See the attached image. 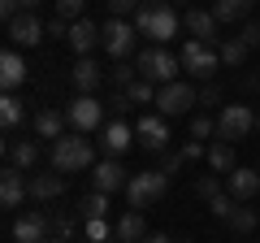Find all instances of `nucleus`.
Returning a JSON list of instances; mask_svg holds the SVG:
<instances>
[{
	"instance_id": "f257e3e1",
	"label": "nucleus",
	"mask_w": 260,
	"mask_h": 243,
	"mask_svg": "<svg viewBox=\"0 0 260 243\" xmlns=\"http://www.w3.org/2000/svg\"><path fill=\"white\" fill-rule=\"evenodd\" d=\"M178 26H182V18H178V9L169 5V0H143L139 13H135V31L148 35L156 48L169 44V39L178 35Z\"/></svg>"
},
{
	"instance_id": "f03ea898",
	"label": "nucleus",
	"mask_w": 260,
	"mask_h": 243,
	"mask_svg": "<svg viewBox=\"0 0 260 243\" xmlns=\"http://www.w3.org/2000/svg\"><path fill=\"white\" fill-rule=\"evenodd\" d=\"M91 165H95L91 139H83V135H61L52 143V169H61V174H83Z\"/></svg>"
},
{
	"instance_id": "7ed1b4c3",
	"label": "nucleus",
	"mask_w": 260,
	"mask_h": 243,
	"mask_svg": "<svg viewBox=\"0 0 260 243\" xmlns=\"http://www.w3.org/2000/svg\"><path fill=\"white\" fill-rule=\"evenodd\" d=\"M135 70H139L148 83H156V87H169V83H178V70H182V56H174L169 48H148V52H139L135 56Z\"/></svg>"
},
{
	"instance_id": "20e7f679",
	"label": "nucleus",
	"mask_w": 260,
	"mask_h": 243,
	"mask_svg": "<svg viewBox=\"0 0 260 243\" xmlns=\"http://www.w3.org/2000/svg\"><path fill=\"white\" fill-rule=\"evenodd\" d=\"M165 191H169L165 169H143V174H130V183H126V196H130V208H135V213H139V208H152Z\"/></svg>"
},
{
	"instance_id": "39448f33",
	"label": "nucleus",
	"mask_w": 260,
	"mask_h": 243,
	"mask_svg": "<svg viewBox=\"0 0 260 243\" xmlns=\"http://www.w3.org/2000/svg\"><path fill=\"white\" fill-rule=\"evenodd\" d=\"M251 131H256L251 104H225L221 109V117H217V139L221 143H239V139H247Z\"/></svg>"
},
{
	"instance_id": "423d86ee",
	"label": "nucleus",
	"mask_w": 260,
	"mask_h": 243,
	"mask_svg": "<svg viewBox=\"0 0 260 243\" xmlns=\"http://www.w3.org/2000/svg\"><path fill=\"white\" fill-rule=\"evenodd\" d=\"M178 56H182V70L191 78H213L217 70H221V52H217L213 44H200V39H186Z\"/></svg>"
},
{
	"instance_id": "0eeeda50",
	"label": "nucleus",
	"mask_w": 260,
	"mask_h": 243,
	"mask_svg": "<svg viewBox=\"0 0 260 243\" xmlns=\"http://www.w3.org/2000/svg\"><path fill=\"white\" fill-rule=\"evenodd\" d=\"M65 117L74 126V135H91V131H104V104L95 96H74L65 104Z\"/></svg>"
},
{
	"instance_id": "6e6552de",
	"label": "nucleus",
	"mask_w": 260,
	"mask_h": 243,
	"mask_svg": "<svg viewBox=\"0 0 260 243\" xmlns=\"http://www.w3.org/2000/svg\"><path fill=\"white\" fill-rule=\"evenodd\" d=\"M195 104H200V92H195L191 83H182V78L156 92V113L160 117H182V113H191Z\"/></svg>"
},
{
	"instance_id": "1a4fd4ad",
	"label": "nucleus",
	"mask_w": 260,
	"mask_h": 243,
	"mask_svg": "<svg viewBox=\"0 0 260 243\" xmlns=\"http://www.w3.org/2000/svg\"><path fill=\"white\" fill-rule=\"evenodd\" d=\"M135 35H139V31L130 26L126 18H109V22L100 26V44H104V52H109L113 61L130 56V48H135Z\"/></svg>"
},
{
	"instance_id": "9d476101",
	"label": "nucleus",
	"mask_w": 260,
	"mask_h": 243,
	"mask_svg": "<svg viewBox=\"0 0 260 243\" xmlns=\"http://www.w3.org/2000/svg\"><path fill=\"white\" fill-rule=\"evenodd\" d=\"M135 139H139V148H148V152H165L169 143H174V135H169V117H160V113L139 117V122H135Z\"/></svg>"
},
{
	"instance_id": "9b49d317",
	"label": "nucleus",
	"mask_w": 260,
	"mask_h": 243,
	"mask_svg": "<svg viewBox=\"0 0 260 243\" xmlns=\"http://www.w3.org/2000/svg\"><path fill=\"white\" fill-rule=\"evenodd\" d=\"M182 26L191 39H200V44H221V35H217V13L213 9H200V5H191V9L182 13Z\"/></svg>"
},
{
	"instance_id": "f8f14e48",
	"label": "nucleus",
	"mask_w": 260,
	"mask_h": 243,
	"mask_svg": "<svg viewBox=\"0 0 260 243\" xmlns=\"http://www.w3.org/2000/svg\"><path fill=\"white\" fill-rule=\"evenodd\" d=\"M95 191L100 196H113V191H126V183H130V174L117 165V157H104V161H95Z\"/></svg>"
},
{
	"instance_id": "ddd939ff",
	"label": "nucleus",
	"mask_w": 260,
	"mask_h": 243,
	"mask_svg": "<svg viewBox=\"0 0 260 243\" xmlns=\"http://www.w3.org/2000/svg\"><path fill=\"white\" fill-rule=\"evenodd\" d=\"M52 234V217L48 213H26L13 222V243H44Z\"/></svg>"
},
{
	"instance_id": "4468645a",
	"label": "nucleus",
	"mask_w": 260,
	"mask_h": 243,
	"mask_svg": "<svg viewBox=\"0 0 260 243\" xmlns=\"http://www.w3.org/2000/svg\"><path fill=\"white\" fill-rule=\"evenodd\" d=\"M225 191H230L234 200H251V196H260V169H247V165H239L234 174H225Z\"/></svg>"
},
{
	"instance_id": "2eb2a0df",
	"label": "nucleus",
	"mask_w": 260,
	"mask_h": 243,
	"mask_svg": "<svg viewBox=\"0 0 260 243\" xmlns=\"http://www.w3.org/2000/svg\"><path fill=\"white\" fill-rule=\"evenodd\" d=\"M70 83L78 87V96H95V87L104 83V70L95 66L91 56H78V61H74V70H70Z\"/></svg>"
},
{
	"instance_id": "dca6fc26",
	"label": "nucleus",
	"mask_w": 260,
	"mask_h": 243,
	"mask_svg": "<svg viewBox=\"0 0 260 243\" xmlns=\"http://www.w3.org/2000/svg\"><path fill=\"white\" fill-rule=\"evenodd\" d=\"M130 139H135V135H130V126L121 117H113V122H104V131H100V148L109 152V157H121V152H130Z\"/></svg>"
},
{
	"instance_id": "f3484780",
	"label": "nucleus",
	"mask_w": 260,
	"mask_h": 243,
	"mask_svg": "<svg viewBox=\"0 0 260 243\" xmlns=\"http://www.w3.org/2000/svg\"><path fill=\"white\" fill-rule=\"evenodd\" d=\"M44 35H48V31H44V22H39L35 13H22V18L9 22V39H13V44H22V48H35Z\"/></svg>"
},
{
	"instance_id": "a211bd4d",
	"label": "nucleus",
	"mask_w": 260,
	"mask_h": 243,
	"mask_svg": "<svg viewBox=\"0 0 260 243\" xmlns=\"http://www.w3.org/2000/svg\"><path fill=\"white\" fill-rule=\"evenodd\" d=\"M26 191H30V183L22 178V169H5L0 174V204L5 208H18L26 200Z\"/></svg>"
},
{
	"instance_id": "6ab92c4d",
	"label": "nucleus",
	"mask_w": 260,
	"mask_h": 243,
	"mask_svg": "<svg viewBox=\"0 0 260 243\" xmlns=\"http://www.w3.org/2000/svg\"><path fill=\"white\" fill-rule=\"evenodd\" d=\"M65 39H70V48H74L78 56H87L95 44H100V31H95V22L78 18V22H70V35H65Z\"/></svg>"
},
{
	"instance_id": "aec40b11",
	"label": "nucleus",
	"mask_w": 260,
	"mask_h": 243,
	"mask_svg": "<svg viewBox=\"0 0 260 243\" xmlns=\"http://www.w3.org/2000/svg\"><path fill=\"white\" fill-rule=\"evenodd\" d=\"M65 126H70V117H65V113L61 109H39L35 113V135H39V139H61V135H65Z\"/></svg>"
},
{
	"instance_id": "412c9836",
	"label": "nucleus",
	"mask_w": 260,
	"mask_h": 243,
	"mask_svg": "<svg viewBox=\"0 0 260 243\" xmlns=\"http://www.w3.org/2000/svg\"><path fill=\"white\" fill-rule=\"evenodd\" d=\"M22 83H26V61H22L18 52H5L0 56V87H5V92H18Z\"/></svg>"
},
{
	"instance_id": "4be33fe9",
	"label": "nucleus",
	"mask_w": 260,
	"mask_h": 243,
	"mask_svg": "<svg viewBox=\"0 0 260 243\" xmlns=\"http://www.w3.org/2000/svg\"><path fill=\"white\" fill-rule=\"evenodd\" d=\"M65 191V174L61 169H52V174H35L30 178V196L35 200H56Z\"/></svg>"
},
{
	"instance_id": "5701e85b",
	"label": "nucleus",
	"mask_w": 260,
	"mask_h": 243,
	"mask_svg": "<svg viewBox=\"0 0 260 243\" xmlns=\"http://www.w3.org/2000/svg\"><path fill=\"white\" fill-rule=\"evenodd\" d=\"M113 234H117L121 243H139L143 234H148V222H143V213H126L117 226H113Z\"/></svg>"
},
{
	"instance_id": "b1692460",
	"label": "nucleus",
	"mask_w": 260,
	"mask_h": 243,
	"mask_svg": "<svg viewBox=\"0 0 260 243\" xmlns=\"http://www.w3.org/2000/svg\"><path fill=\"white\" fill-rule=\"evenodd\" d=\"M9 161H13V169H30L39 161V143L35 139H13L9 143Z\"/></svg>"
},
{
	"instance_id": "393cba45",
	"label": "nucleus",
	"mask_w": 260,
	"mask_h": 243,
	"mask_svg": "<svg viewBox=\"0 0 260 243\" xmlns=\"http://www.w3.org/2000/svg\"><path fill=\"white\" fill-rule=\"evenodd\" d=\"M251 5H256V0H217L213 13H217V22H247Z\"/></svg>"
},
{
	"instance_id": "a878e982",
	"label": "nucleus",
	"mask_w": 260,
	"mask_h": 243,
	"mask_svg": "<svg viewBox=\"0 0 260 243\" xmlns=\"http://www.w3.org/2000/svg\"><path fill=\"white\" fill-rule=\"evenodd\" d=\"M208 165H213L217 174H234V169H239V165H234V143H221V139H217L213 148H208Z\"/></svg>"
},
{
	"instance_id": "bb28decb",
	"label": "nucleus",
	"mask_w": 260,
	"mask_h": 243,
	"mask_svg": "<svg viewBox=\"0 0 260 243\" xmlns=\"http://www.w3.org/2000/svg\"><path fill=\"white\" fill-rule=\"evenodd\" d=\"M22 117H26V104H22L13 92H5V100H0V122H5V131H13Z\"/></svg>"
},
{
	"instance_id": "cd10ccee",
	"label": "nucleus",
	"mask_w": 260,
	"mask_h": 243,
	"mask_svg": "<svg viewBox=\"0 0 260 243\" xmlns=\"http://www.w3.org/2000/svg\"><path fill=\"white\" fill-rule=\"evenodd\" d=\"M217 52H221V66H243V61H247V52H251V48L243 44L239 35H234V39H221V44H217Z\"/></svg>"
},
{
	"instance_id": "c85d7f7f",
	"label": "nucleus",
	"mask_w": 260,
	"mask_h": 243,
	"mask_svg": "<svg viewBox=\"0 0 260 243\" xmlns=\"http://www.w3.org/2000/svg\"><path fill=\"white\" fill-rule=\"evenodd\" d=\"M225 226H230V230H239V234H251V230L260 226V217H256V208H243V204H239L230 217H225Z\"/></svg>"
},
{
	"instance_id": "c756f323",
	"label": "nucleus",
	"mask_w": 260,
	"mask_h": 243,
	"mask_svg": "<svg viewBox=\"0 0 260 243\" xmlns=\"http://www.w3.org/2000/svg\"><path fill=\"white\" fill-rule=\"evenodd\" d=\"M104 213H109V196H100V191H91V196L78 204V217H83V222H91V217H104Z\"/></svg>"
},
{
	"instance_id": "7c9ffc66",
	"label": "nucleus",
	"mask_w": 260,
	"mask_h": 243,
	"mask_svg": "<svg viewBox=\"0 0 260 243\" xmlns=\"http://www.w3.org/2000/svg\"><path fill=\"white\" fill-rule=\"evenodd\" d=\"M83 230H87V243H113L117 234L109 230V222L104 217H91V222H83Z\"/></svg>"
},
{
	"instance_id": "2f4dec72",
	"label": "nucleus",
	"mask_w": 260,
	"mask_h": 243,
	"mask_svg": "<svg viewBox=\"0 0 260 243\" xmlns=\"http://www.w3.org/2000/svg\"><path fill=\"white\" fill-rule=\"evenodd\" d=\"M221 178H213V174H204V178H195V200H217L221 196Z\"/></svg>"
},
{
	"instance_id": "473e14b6",
	"label": "nucleus",
	"mask_w": 260,
	"mask_h": 243,
	"mask_svg": "<svg viewBox=\"0 0 260 243\" xmlns=\"http://www.w3.org/2000/svg\"><path fill=\"white\" fill-rule=\"evenodd\" d=\"M208 208H213V217H221V222H225V217H230L234 208H239V200H234L230 191H221L217 200H208Z\"/></svg>"
},
{
	"instance_id": "72a5a7b5",
	"label": "nucleus",
	"mask_w": 260,
	"mask_h": 243,
	"mask_svg": "<svg viewBox=\"0 0 260 243\" xmlns=\"http://www.w3.org/2000/svg\"><path fill=\"white\" fill-rule=\"evenodd\" d=\"M83 5L87 0H56V18L61 22H78L83 18Z\"/></svg>"
},
{
	"instance_id": "f704fd0d",
	"label": "nucleus",
	"mask_w": 260,
	"mask_h": 243,
	"mask_svg": "<svg viewBox=\"0 0 260 243\" xmlns=\"http://www.w3.org/2000/svg\"><path fill=\"white\" fill-rule=\"evenodd\" d=\"M156 83H148V78H139V83L130 87V100L135 104H156V92H152Z\"/></svg>"
},
{
	"instance_id": "c9c22d12",
	"label": "nucleus",
	"mask_w": 260,
	"mask_h": 243,
	"mask_svg": "<svg viewBox=\"0 0 260 243\" xmlns=\"http://www.w3.org/2000/svg\"><path fill=\"white\" fill-rule=\"evenodd\" d=\"M113 87H117V92H130V87H135V83H139V78H135V70H130V66H113Z\"/></svg>"
},
{
	"instance_id": "e433bc0d",
	"label": "nucleus",
	"mask_w": 260,
	"mask_h": 243,
	"mask_svg": "<svg viewBox=\"0 0 260 243\" xmlns=\"http://www.w3.org/2000/svg\"><path fill=\"white\" fill-rule=\"evenodd\" d=\"M208 135H217V122H208L204 113H195L191 117V139H208Z\"/></svg>"
},
{
	"instance_id": "4c0bfd02",
	"label": "nucleus",
	"mask_w": 260,
	"mask_h": 243,
	"mask_svg": "<svg viewBox=\"0 0 260 243\" xmlns=\"http://www.w3.org/2000/svg\"><path fill=\"white\" fill-rule=\"evenodd\" d=\"M139 5H143V0H109L113 18H126V13H139Z\"/></svg>"
},
{
	"instance_id": "58836bf2",
	"label": "nucleus",
	"mask_w": 260,
	"mask_h": 243,
	"mask_svg": "<svg viewBox=\"0 0 260 243\" xmlns=\"http://www.w3.org/2000/svg\"><path fill=\"white\" fill-rule=\"evenodd\" d=\"M243 44H247V48H260V22H243Z\"/></svg>"
},
{
	"instance_id": "ea45409f",
	"label": "nucleus",
	"mask_w": 260,
	"mask_h": 243,
	"mask_svg": "<svg viewBox=\"0 0 260 243\" xmlns=\"http://www.w3.org/2000/svg\"><path fill=\"white\" fill-rule=\"evenodd\" d=\"M217 100H221V87H213V83H208L204 92H200V109H208V104H217Z\"/></svg>"
},
{
	"instance_id": "a19ab883",
	"label": "nucleus",
	"mask_w": 260,
	"mask_h": 243,
	"mask_svg": "<svg viewBox=\"0 0 260 243\" xmlns=\"http://www.w3.org/2000/svg\"><path fill=\"white\" fill-rule=\"evenodd\" d=\"M178 152H182L186 161H195V157H208V152L200 148V139H186V143H182V148H178Z\"/></svg>"
},
{
	"instance_id": "79ce46f5",
	"label": "nucleus",
	"mask_w": 260,
	"mask_h": 243,
	"mask_svg": "<svg viewBox=\"0 0 260 243\" xmlns=\"http://www.w3.org/2000/svg\"><path fill=\"white\" fill-rule=\"evenodd\" d=\"M182 161H186V157H182V152H169V157H165V174H169V178H174V174H178V169H182Z\"/></svg>"
},
{
	"instance_id": "37998d69",
	"label": "nucleus",
	"mask_w": 260,
	"mask_h": 243,
	"mask_svg": "<svg viewBox=\"0 0 260 243\" xmlns=\"http://www.w3.org/2000/svg\"><path fill=\"white\" fill-rule=\"evenodd\" d=\"M109 109H113V113H126V109H130V92H117V96H113V104H109Z\"/></svg>"
},
{
	"instance_id": "c03bdc74",
	"label": "nucleus",
	"mask_w": 260,
	"mask_h": 243,
	"mask_svg": "<svg viewBox=\"0 0 260 243\" xmlns=\"http://www.w3.org/2000/svg\"><path fill=\"white\" fill-rule=\"evenodd\" d=\"M139 243H174V239H169V234H152V230H148V234H143Z\"/></svg>"
},
{
	"instance_id": "a18cd8bd",
	"label": "nucleus",
	"mask_w": 260,
	"mask_h": 243,
	"mask_svg": "<svg viewBox=\"0 0 260 243\" xmlns=\"http://www.w3.org/2000/svg\"><path fill=\"white\" fill-rule=\"evenodd\" d=\"M39 5H44V0H22V13H35Z\"/></svg>"
},
{
	"instance_id": "49530a36",
	"label": "nucleus",
	"mask_w": 260,
	"mask_h": 243,
	"mask_svg": "<svg viewBox=\"0 0 260 243\" xmlns=\"http://www.w3.org/2000/svg\"><path fill=\"white\" fill-rule=\"evenodd\" d=\"M44 243H65V239H61V234H48V239H44Z\"/></svg>"
},
{
	"instance_id": "de8ad7c7",
	"label": "nucleus",
	"mask_w": 260,
	"mask_h": 243,
	"mask_svg": "<svg viewBox=\"0 0 260 243\" xmlns=\"http://www.w3.org/2000/svg\"><path fill=\"white\" fill-rule=\"evenodd\" d=\"M174 243H195V239H174Z\"/></svg>"
},
{
	"instance_id": "09e8293b",
	"label": "nucleus",
	"mask_w": 260,
	"mask_h": 243,
	"mask_svg": "<svg viewBox=\"0 0 260 243\" xmlns=\"http://www.w3.org/2000/svg\"><path fill=\"white\" fill-rule=\"evenodd\" d=\"M256 131H260V113H256Z\"/></svg>"
},
{
	"instance_id": "8fccbe9b",
	"label": "nucleus",
	"mask_w": 260,
	"mask_h": 243,
	"mask_svg": "<svg viewBox=\"0 0 260 243\" xmlns=\"http://www.w3.org/2000/svg\"><path fill=\"white\" fill-rule=\"evenodd\" d=\"M104 5H109V0H104Z\"/></svg>"
},
{
	"instance_id": "3c124183",
	"label": "nucleus",
	"mask_w": 260,
	"mask_h": 243,
	"mask_svg": "<svg viewBox=\"0 0 260 243\" xmlns=\"http://www.w3.org/2000/svg\"><path fill=\"white\" fill-rule=\"evenodd\" d=\"M256 5H260V0H256Z\"/></svg>"
}]
</instances>
